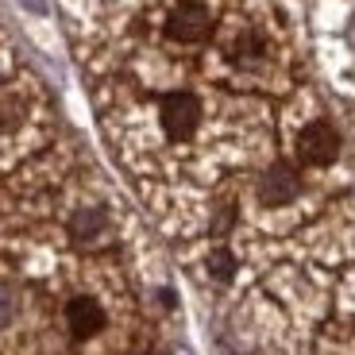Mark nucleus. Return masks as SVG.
<instances>
[{
	"mask_svg": "<svg viewBox=\"0 0 355 355\" xmlns=\"http://www.w3.org/2000/svg\"><path fill=\"white\" fill-rule=\"evenodd\" d=\"M70 236H73V243H81V248H93V243H101V240L108 236V216H105V209H81V213H73Z\"/></svg>",
	"mask_w": 355,
	"mask_h": 355,
	"instance_id": "nucleus-6",
	"label": "nucleus"
},
{
	"mask_svg": "<svg viewBox=\"0 0 355 355\" xmlns=\"http://www.w3.org/2000/svg\"><path fill=\"white\" fill-rule=\"evenodd\" d=\"M259 54H263V43H259L255 35H240V43L232 46V58H236L240 66H251Z\"/></svg>",
	"mask_w": 355,
	"mask_h": 355,
	"instance_id": "nucleus-10",
	"label": "nucleus"
},
{
	"mask_svg": "<svg viewBox=\"0 0 355 355\" xmlns=\"http://www.w3.org/2000/svg\"><path fill=\"white\" fill-rule=\"evenodd\" d=\"M19 116H24V101H19V93L0 89V132L12 128V124H19Z\"/></svg>",
	"mask_w": 355,
	"mask_h": 355,
	"instance_id": "nucleus-7",
	"label": "nucleus"
},
{
	"mask_svg": "<svg viewBox=\"0 0 355 355\" xmlns=\"http://www.w3.org/2000/svg\"><path fill=\"white\" fill-rule=\"evenodd\" d=\"M352 31H355V19H352Z\"/></svg>",
	"mask_w": 355,
	"mask_h": 355,
	"instance_id": "nucleus-12",
	"label": "nucleus"
},
{
	"mask_svg": "<svg viewBox=\"0 0 355 355\" xmlns=\"http://www.w3.org/2000/svg\"><path fill=\"white\" fill-rule=\"evenodd\" d=\"M19 313V293L8 282H0V329H8Z\"/></svg>",
	"mask_w": 355,
	"mask_h": 355,
	"instance_id": "nucleus-9",
	"label": "nucleus"
},
{
	"mask_svg": "<svg viewBox=\"0 0 355 355\" xmlns=\"http://www.w3.org/2000/svg\"><path fill=\"white\" fill-rule=\"evenodd\" d=\"M24 8H31V12H43V0H19Z\"/></svg>",
	"mask_w": 355,
	"mask_h": 355,
	"instance_id": "nucleus-11",
	"label": "nucleus"
},
{
	"mask_svg": "<svg viewBox=\"0 0 355 355\" xmlns=\"http://www.w3.org/2000/svg\"><path fill=\"white\" fill-rule=\"evenodd\" d=\"M297 193H302V174L290 162H275V166H266V174L259 178V201L270 205V209L290 205Z\"/></svg>",
	"mask_w": 355,
	"mask_h": 355,
	"instance_id": "nucleus-4",
	"label": "nucleus"
},
{
	"mask_svg": "<svg viewBox=\"0 0 355 355\" xmlns=\"http://www.w3.org/2000/svg\"><path fill=\"white\" fill-rule=\"evenodd\" d=\"M159 124L170 139H189L201 124V101L193 93H166L159 105Z\"/></svg>",
	"mask_w": 355,
	"mask_h": 355,
	"instance_id": "nucleus-1",
	"label": "nucleus"
},
{
	"mask_svg": "<svg viewBox=\"0 0 355 355\" xmlns=\"http://www.w3.org/2000/svg\"><path fill=\"white\" fill-rule=\"evenodd\" d=\"M66 329H70L73 340H93L101 329H105V309H101L97 297L89 293H78L70 305H66Z\"/></svg>",
	"mask_w": 355,
	"mask_h": 355,
	"instance_id": "nucleus-5",
	"label": "nucleus"
},
{
	"mask_svg": "<svg viewBox=\"0 0 355 355\" xmlns=\"http://www.w3.org/2000/svg\"><path fill=\"white\" fill-rule=\"evenodd\" d=\"M209 270H213L216 282H228L232 275H236V259H232L228 248H216L213 255H209Z\"/></svg>",
	"mask_w": 355,
	"mask_h": 355,
	"instance_id": "nucleus-8",
	"label": "nucleus"
},
{
	"mask_svg": "<svg viewBox=\"0 0 355 355\" xmlns=\"http://www.w3.org/2000/svg\"><path fill=\"white\" fill-rule=\"evenodd\" d=\"M336 155H340V135L329 120H313V124L302 128V135H297V159L305 166H329V162H336Z\"/></svg>",
	"mask_w": 355,
	"mask_h": 355,
	"instance_id": "nucleus-2",
	"label": "nucleus"
},
{
	"mask_svg": "<svg viewBox=\"0 0 355 355\" xmlns=\"http://www.w3.org/2000/svg\"><path fill=\"white\" fill-rule=\"evenodd\" d=\"M166 35L174 43H186V46L205 43V39L213 35V12L205 8V4H193V0L178 4L166 19Z\"/></svg>",
	"mask_w": 355,
	"mask_h": 355,
	"instance_id": "nucleus-3",
	"label": "nucleus"
}]
</instances>
